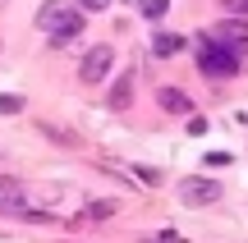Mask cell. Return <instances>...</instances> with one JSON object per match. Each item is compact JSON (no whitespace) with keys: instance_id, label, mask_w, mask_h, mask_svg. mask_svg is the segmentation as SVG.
Masks as SVG:
<instances>
[{"instance_id":"1","label":"cell","mask_w":248,"mask_h":243,"mask_svg":"<svg viewBox=\"0 0 248 243\" xmlns=\"http://www.w3.org/2000/svg\"><path fill=\"white\" fill-rule=\"evenodd\" d=\"M37 23L51 32V46H69L74 37L83 32V9L64 5V0H46V5L37 9Z\"/></svg>"},{"instance_id":"2","label":"cell","mask_w":248,"mask_h":243,"mask_svg":"<svg viewBox=\"0 0 248 243\" xmlns=\"http://www.w3.org/2000/svg\"><path fill=\"white\" fill-rule=\"evenodd\" d=\"M198 69L207 78H234L239 73V51H230L225 42H216L212 32H202V46H198Z\"/></svg>"},{"instance_id":"3","label":"cell","mask_w":248,"mask_h":243,"mask_svg":"<svg viewBox=\"0 0 248 243\" xmlns=\"http://www.w3.org/2000/svg\"><path fill=\"white\" fill-rule=\"evenodd\" d=\"M110 64H115V51H110V46L101 42V46H92V51L83 55V64H78V78L88 83V87H97V83H106Z\"/></svg>"},{"instance_id":"4","label":"cell","mask_w":248,"mask_h":243,"mask_svg":"<svg viewBox=\"0 0 248 243\" xmlns=\"http://www.w3.org/2000/svg\"><path fill=\"white\" fill-rule=\"evenodd\" d=\"M179 198H184L188 207H212V202L221 198V184H216V179H207V174H193V179H184V184H179Z\"/></svg>"},{"instance_id":"5","label":"cell","mask_w":248,"mask_h":243,"mask_svg":"<svg viewBox=\"0 0 248 243\" xmlns=\"http://www.w3.org/2000/svg\"><path fill=\"white\" fill-rule=\"evenodd\" d=\"M212 37H216V42H225V46H230V51H248V18H225V23H216L212 28Z\"/></svg>"},{"instance_id":"6","label":"cell","mask_w":248,"mask_h":243,"mask_svg":"<svg viewBox=\"0 0 248 243\" xmlns=\"http://www.w3.org/2000/svg\"><path fill=\"white\" fill-rule=\"evenodd\" d=\"M156 106L170 110V115H188L193 101H188V92H179V87H161V92H156Z\"/></svg>"},{"instance_id":"7","label":"cell","mask_w":248,"mask_h":243,"mask_svg":"<svg viewBox=\"0 0 248 243\" xmlns=\"http://www.w3.org/2000/svg\"><path fill=\"white\" fill-rule=\"evenodd\" d=\"M115 202H106V198H101V202H88V207H83L78 211V220H74V225H101V220H110V216H115Z\"/></svg>"},{"instance_id":"8","label":"cell","mask_w":248,"mask_h":243,"mask_svg":"<svg viewBox=\"0 0 248 243\" xmlns=\"http://www.w3.org/2000/svg\"><path fill=\"white\" fill-rule=\"evenodd\" d=\"M106 101H110V110H129V101H133V69L115 78V87H110Z\"/></svg>"},{"instance_id":"9","label":"cell","mask_w":248,"mask_h":243,"mask_svg":"<svg viewBox=\"0 0 248 243\" xmlns=\"http://www.w3.org/2000/svg\"><path fill=\"white\" fill-rule=\"evenodd\" d=\"M184 51V37L179 32H156L152 37V55H179Z\"/></svg>"},{"instance_id":"10","label":"cell","mask_w":248,"mask_h":243,"mask_svg":"<svg viewBox=\"0 0 248 243\" xmlns=\"http://www.w3.org/2000/svg\"><path fill=\"white\" fill-rule=\"evenodd\" d=\"M42 133L55 138V143H64V147H78V133H69V129H60V124H46L42 119Z\"/></svg>"},{"instance_id":"11","label":"cell","mask_w":248,"mask_h":243,"mask_svg":"<svg viewBox=\"0 0 248 243\" xmlns=\"http://www.w3.org/2000/svg\"><path fill=\"white\" fill-rule=\"evenodd\" d=\"M23 110V97H9V92H0V115H18Z\"/></svg>"},{"instance_id":"12","label":"cell","mask_w":248,"mask_h":243,"mask_svg":"<svg viewBox=\"0 0 248 243\" xmlns=\"http://www.w3.org/2000/svg\"><path fill=\"white\" fill-rule=\"evenodd\" d=\"M221 9L230 18H248V0H221Z\"/></svg>"},{"instance_id":"13","label":"cell","mask_w":248,"mask_h":243,"mask_svg":"<svg viewBox=\"0 0 248 243\" xmlns=\"http://www.w3.org/2000/svg\"><path fill=\"white\" fill-rule=\"evenodd\" d=\"M166 9H170V0H142V14L147 18H161Z\"/></svg>"},{"instance_id":"14","label":"cell","mask_w":248,"mask_h":243,"mask_svg":"<svg viewBox=\"0 0 248 243\" xmlns=\"http://www.w3.org/2000/svg\"><path fill=\"white\" fill-rule=\"evenodd\" d=\"M110 5V0H78V9H83V14H92V9H106Z\"/></svg>"},{"instance_id":"15","label":"cell","mask_w":248,"mask_h":243,"mask_svg":"<svg viewBox=\"0 0 248 243\" xmlns=\"http://www.w3.org/2000/svg\"><path fill=\"white\" fill-rule=\"evenodd\" d=\"M152 243H184V239H179V234H170V229H166V234H156Z\"/></svg>"},{"instance_id":"16","label":"cell","mask_w":248,"mask_h":243,"mask_svg":"<svg viewBox=\"0 0 248 243\" xmlns=\"http://www.w3.org/2000/svg\"><path fill=\"white\" fill-rule=\"evenodd\" d=\"M0 174H9V161H5V156H0Z\"/></svg>"}]
</instances>
